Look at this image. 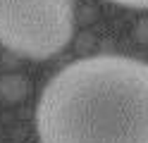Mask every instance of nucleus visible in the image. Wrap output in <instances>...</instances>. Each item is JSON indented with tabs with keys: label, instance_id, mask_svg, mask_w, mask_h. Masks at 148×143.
<instances>
[{
	"label": "nucleus",
	"instance_id": "obj_2",
	"mask_svg": "<svg viewBox=\"0 0 148 143\" xmlns=\"http://www.w3.org/2000/svg\"><path fill=\"white\" fill-rule=\"evenodd\" d=\"M74 34L72 0H0V45L29 60L64 50Z\"/></svg>",
	"mask_w": 148,
	"mask_h": 143
},
{
	"label": "nucleus",
	"instance_id": "obj_3",
	"mask_svg": "<svg viewBox=\"0 0 148 143\" xmlns=\"http://www.w3.org/2000/svg\"><path fill=\"white\" fill-rule=\"evenodd\" d=\"M119 7H132V10H148V0H108Z\"/></svg>",
	"mask_w": 148,
	"mask_h": 143
},
{
	"label": "nucleus",
	"instance_id": "obj_1",
	"mask_svg": "<svg viewBox=\"0 0 148 143\" xmlns=\"http://www.w3.org/2000/svg\"><path fill=\"white\" fill-rule=\"evenodd\" d=\"M41 143H148V62L129 55L74 60L36 105Z\"/></svg>",
	"mask_w": 148,
	"mask_h": 143
}]
</instances>
